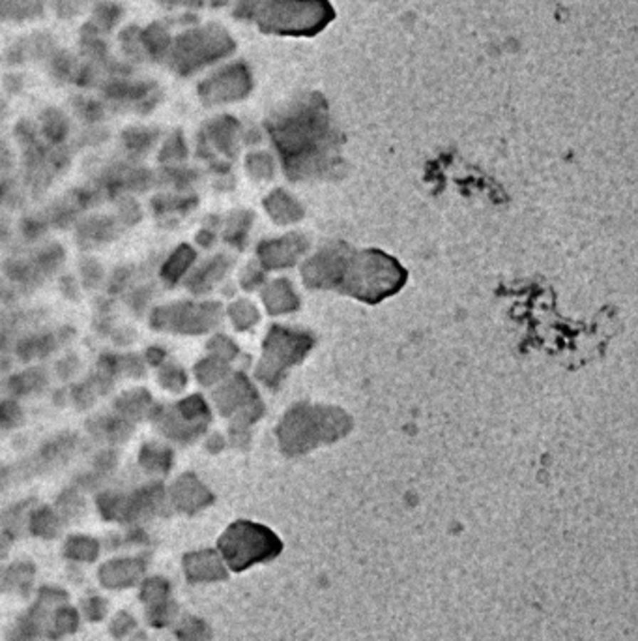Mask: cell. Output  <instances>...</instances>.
<instances>
[{"instance_id": "cell-17", "label": "cell", "mask_w": 638, "mask_h": 641, "mask_svg": "<svg viewBox=\"0 0 638 641\" xmlns=\"http://www.w3.org/2000/svg\"><path fill=\"white\" fill-rule=\"evenodd\" d=\"M174 407L182 414V419L187 420V422L201 426H208V422H210V409H208L206 401L202 399V396H187L182 401H178Z\"/></svg>"}, {"instance_id": "cell-22", "label": "cell", "mask_w": 638, "mask_h": 641, "mask_svg": "<svg viewBox=\"0 0 638 641\" xmlns=\"http://www.w3.org/2000/svg\"><path fill=\"white\" fill-rule=\"evenodd\" d=\"M157 133L145 128H135V130H127L124 133V145L131 154H142L154 145Z\"/></svg>"}, {"instance_id": "cell-39", "label": "cell", "mask_w": 638, "mask_h": 641, "mask_svg": "<svg viewBox=\"0 0 638 641\" xmlns=\"http://www.w3.org/2000/svg\"><path fill=\"white\" fill-rule=\"evenodd\" d=\"M167 359V351L161 347H148L146 349V360L152 366H163Z\"/></svg>"}, {"instance_id": "cell-11", "label": "cell", "mask_w": 638, "mask_h": 641, "mask_svg": "<svg viewBox=\"0 0 638 641\" xmlns=\"http://www.w3.org/2000/svg\"><path fill=\"white\" fill-rule=\"evenodd\" d=\"M139 463L148 473H169L172 465V450L161 441H146L139 452Z\"/></svg>"}, {"instance_id": "cell-1", "label": "cell", "mask_w": 638, "mask_h": 641, "mask_svg": "<svg viewBox=\"0 0 638 641\" xmlns=\"http://www.w3.org/2000/svg\"><path fill=\"white\" fill-rule=\"evenodd\" d=\"M407 280V272L392 257L378 252H362L347 257L337 287L367 302L395 293Z\"/></svg>"}, {"instance_id": "cell-41", "label": "cell", "mask_w": 638, "mask_h": 641, "mask_svg": "<svg viewBox=\"0 0 638 641\" xmlns=\"http://www.w3.org/2000/svg\"><path fill=\"white\" fill-rule=\"evenodd\" d=\"M10 165H11L10 152H8V148H6L4 145L0 143V169L4 171V169H8Z\"/></svg>"}, {"instance_id": "cell-18", "label": "cell", "mask_w": 638, "mask_h": 641, "mask_svg": "<svg viewBox=\"0 0 638 641\" xmlns=\"http://www.w3.org/2000/svg\"><path fill=\"white\" fill-rule=\"evenodd\" d=\"M197 205V198H174V195H157L150 201L154 214L169 217L171 214H186Z\"/></svg>"}, {"instance_id": "cell-29", "label": "cell", "mask_w": 638, "mask_h": 641, "mask_svg": "<svg viewBox=\"0 0 638 641\" xmlns=\"http://www.w3.org/2000/svg\"><path fill=\"white\" fill-rule=\"evenodd\" d=\"M187 154L186 150V145H184V139H182L178 133L172 135L169 141L165 143V147L161 148V154H160V160L163 163H174V162H180L184 160Z\"/></svg>"}, {"instance_id": "cell-26", "label": "cell", "mask_w": 638, "mask_h": 641, "mask_svg": "<svg viewBox=\"0 0 638 641\" xmlns=\"http://www.w3.org/2000/svg\"><path fill=\"white\" fill-rule=\"evenodd\" d=\"M80 278H83V285L86 289H98L105 280V274H103V267L98 263V259L86 257L80 261Z\"/></svg>"}, {"instance_id": "cell-27", "label": "cell", "mask_w": 638, "mask_h": 641, "mask_svg": "<svg viewBox=\"0 0 638 641\" xmlns=\"http://www.w3.org/2000/svg\"><path fill=\"white\" fill-rule=\"evenodd\" d=\"M43 132L51 143H62L68 133V122L56 111H49L43 118Z\"/></svg>"}, {"instance_id": "cell-3", "label": "cell", "mask_w": 638, "mask_h": 641, "mask_svg": "<svg viewBox=\"0 0 638 641\" xmlns=\"http://www.w3.org/2000/svg\"><path fill=\"white\" fill-rule=\"evenodd\" d=\"M221 315V304L217 302H172L152 312L150 327L161 332L197 336L214 329Z\"/></svg>"}, {"instance_id": "cell-28", "label": "cell", "mask_w": 638, "mask_h": 641, "mask_svg": "<svg viewBox=\"0 0 638 641\" xmlns=\"http://www.w3.org/2000/svg\"><path fill=\"white\" fill-rule=\"evenodd\" d=\"M229 315H231L232 323L238 330H244L247 327H251L255 323L258 315H256L255 308H253L249 302H236L232 304L231 309H229Z\"/></svg>"}, {"instance_id": "cell-31", "label": "cell", "mask_w": 638, "mask_h": 641, "mask_svg": "<svg viewBox=\"0 0 638 641\" xmlns=\"http://www.w3.org/2000/svg\"><path fill=\"white\" fill-rule=\"evenodd\" d=\"M163 184H171V186L178 188H187L195 180V173L189 171V169H174V167H169V169H163L160 178Z\"/></svg>"}, {"instance_id": "cell-15", "label": "cell", "mask_w": 638, "mask_h": 641, "mask_svg": "<svg viewBox=\"0 0 638 641\" xmlns=\"http://www.w3.org/2000/svg\"><path fill=\"white\" fill-rule=\"evenodd\" d=\"M47 386V371L40 366H34V368H28L21 374L14 375V377L8 379L6 383V390L10 396H28L36 394V392H41V390Z\"/></svg>"}, {"instance_id": "cell-8", "label": "cell", "mask_w": 638, "mask_h": 641, "mask_svg": "<svg viewBox=\"0 0 638 641\" xmlns=\"http://www.w3.org/2000/svg\"><path fill=\"white\" fill-rule=\"evenodd\" d=\"M77 446H79V439H77L75 434L66 431V434L56 435V437L43 443V446L36 456L34 465L43 467V469L46 467H56V465L64 463L66 460H70Z\"/></svg>"}, {"instance_id": "cell-12", "label": "cell", "mask_w": 638, "mask_h": 641, "mask_svg": "<svg viewBox=\"0 0 638 641\" xmlns=\"http://www.w3.org/2000/svg\"><path fill=\"white\" fill-rule=\"evenodd\" d=\"M4 272L10 282L26 291L36 289L46 278L32 259H8L4 263Z\"/></svg>"}, {"instance_id": "cell-14", "label": "cell", "mask_w": 638, "mask_h": 641, "mask_svg": "<svg viewBox=\"0 0 638 641\" xmlns=\"http://www.w3.org/2000/svg\"><path fill=\"white\" fill-rule=\"evenodd\" d=\"M172 497L182 508H195V506L199 508L210 499L204 486L193 475H184L176 480L172 486Z\"/></svg>"}, {"instance_id": "cell-21", "label": "cell", "mask_w": 638, "mask_h": 641, "mask_svg": "<svg viewBox=\"0 0 638 641\" xmlns=\"http://www.w3.org/2000/svg\"><path fill=\"white\" fill-rule=\"evenodd\" d=\"M157 381H160L163 389L169 390V392H174V394H180L182 390L187 386L186 371L180 366H176V364H165L160 369V374H157Z\"/></svg>"}, {"instance_id": "cell-23", "label": "cell", "mask_w": 638, "mask_h": 641, "mask_svg": "<svg viewBox=\"0 0 638 641\" xmlns=\"http://www.w3.org/2000/svg\"><path fill=\"white\" fill-rule=\"evenodd\" d=\"M23 424V411L16 399H0V431L19 428Z\"/></svg>"}, {"instance_id": "cell-2", "label": "cell", "mask_w": 638, "mask_h": 641, "mask_svg": "<svg viewBox=\"0 0 638 641\" xmlns=\"http://www.w3.org/2000/svg\"><path fill=\"white\" fill-rule=\"evenodd\" d=\"M219 548L232 570H244L255 563L277 557L283 545L266 527L249 521H238L226 529L219 540Z\"/></svg>"}, {"instance_id": "cell-20", "label": "cell", "mask_w": 638, "mask_h": 641, "mask_svg": "<svg viewBox=\"0 0 638 641\" xmlns=\"http://www.w3.org/2000/svg\"><path fill=\"white\" fill-rule=\"evenodd\" d=\"M226 375V364L225 360H219L216 357H210V359H204L195 366V377L197 381L204 386H210V384L221 381Z\"/></svg>"}, {"instance_id": "cell-36", "label": "cell", "mask_w": 638, "mask_h": 641, "mask_svg": "<svg viewBox=\"0 0 638 641\" xmlns=\"http://www.w3.org/2000/svg\"><path fill=\"white\" fill-rule=\"evenodd\" d=\"M116 461H118V458H116L115 450H103V452H100L96 456V461H94L96 471L94 473H98V475L109 473V471H113L116 467Z\"/></svg>"}, {"instance_id": "cell-10", "label": "cell", "mask_w": 638, "mask_h": 641, "mask_svg": "<svg viewBox=\"0 0 638 641\" xmlns=\"http://www.w3.org/2000/svg\"><path fill=\"white\" fill-rule=\"evenodd\" d=\"M152 407H154V401L146 389H133L115 399L116 414L131 420L133 424L142 419H148Z\"/></svg>"}, {"instance_id": "cell-9", "label": "cell", "mask_w": 638, "mask_h": 641, "mask_svg": "<svg viewBox=\"0 0 638 641\" xmlns=\"http://www.w3.org/2000/svg\"><path fill=\"white\" fill-rule=\"evenodd\" d=\"M61 336L58 334H32L25 338L17 339L14 349H16L17 359L21 362H32L34 359H46L61 345Z\"/></svg>"}, {"instance_id": "cell-33", "label": "cell", "mask_w": 638, "mask_h": 641, "mask_svg": "<svg viewBox=\"0 0 638 641\" xmlns=\"http://www.w3.org/2000/svg\"><path fill=\"white\" fill-rule=\"evenodd\" d=\"M49 223H47L46 216H28L21 222V232L26 240H36L46 235Z\"/></svg>"}, {"instance_id": "cell-13", "label": "cell", "mask_w": 638, "mask_h": 641, "mask_svg": "<svg viewBox=\"0 0 638 641\" xmlns=\"http://www.w3.org/2000/svg\"><path fill=\"white\" fill-rule=\"evenodd\" d=\"M226 268H229V259L226 257L219 255V257L211 259L210 263H206L204 267L199 268L192 278L187 280L186 282L187 289L195 294L208 293V291L223 278V274L226 272Z\"/></svg>"}, {"instance_id": "cell-16", "label": "cell", "mask_w": 638, "mask_h": 641, "mask_svg": "<svg viewBox=\"0 0 638 641\" xmlns=\"http://www.w3.org/2000/svg\"><path fill=\"white\" fill-rule=\"evenodd\" d=\"M197 259V253L192 246L187 244H182L174 250V252L169 255L163 267H161V278L163 282L169 283V285H174V283L180 282L186 272L192 268L193 261Z\"/></svg>"}, {"instance_id": "cell-19", "label": "cell", "mask_w": 638, "mask_h": 641, "mask_svg": "<svg viewBox=\"0 0 638 641\" xmlns=\"http://www.w3.org/2000/svg\"><path fill=\"white\" fill-rule=\"evenodd\" d=\"M64 257L66 252L61 244H47V246H43L41 250L36 252L32 261H34L36 267L40 268V272L43 276H49V274H55L62 267Z\"/></svg>"}, {"instance_id": "cell-42", "label": "cell", "mask_w": 638, "mask_h": 641, "mask_svg": "<svg viewBox=\"0 0 638 641\" xmlns=\"http://www.w3.org/2000/svg\"><path fill=\"white\" fill-rule=\"evenodd\" d=\"M208 448H210L211 452H217L219 448H223L221 435H214V437H210V441H208Z\"/></svg>"}, {"instance_id": "cell-5", "label": "cell", "mask_w": 638, "mask_h": 641, "mask_svg": "<svg viewBox=\"0 0 638 641\" xmlns=\"http://www.w3.org/2000/svg\"><path fill=\"white\" fill-rule=\"evenodd\" d=\"M148 419L157 426L163 437L176 443H192L206 429V426L193 424L182 419L174 405H154Z\"/></svg>"}, {"instance_id": "cell-6", "label": "cell", "mask_w": 638, "mask_h": 641, "mask_svg": "<svg viewBox=\"0 0 638 641\" xmlns=\"http://www.w3.org/2000/svg\"><path fill=\"white\" fill-rule=\"evenodd\" d=\"M122 235V225L116 217L92 216L77 225V240L83 247H92L96 244L113 242Z\"/></svg>"}, {"instance_id": "cell-4", "label": "cell", "mask_w": 638, "mask_h": 641, "mask_svg": "<svg viewBox=\"0 0 638 641\" xmlns=\"http://www.w3.org/2000/svg\"><path fill=\"white\" fill-rule=\"evenodd\" d=\"M309 345H311V342L300 336V334L273 327L268 334L266 344H264V357H262V362L256 374L264 383H277L281 379V371L287 368V364L302 359Z\"/></svg>"}, {"instance_id": "cell-7", "label": "cell", "mask_w": 638, "mask_h": 641, "mask_svg": "<svg viewBox=\"0 0 638 641\" xmlns=\"http://www.w3.org/2000/svg\"><path fill=\"white\" fill-rule=\"evenodd\" d=\"M86 428L94 439L107 444L126 443L133 434V422L120 414H96L86 422Z\"/></svg>"}, {"instance_id": "cell-40", "label": "cell", "mask_w": 638, "mask_h": 641, "mask_svg": "<svg viewBox=\"0 0 638 641\" xmlns=\"http://www.w3.org/2000/svg\"><path fill=\"white\" fill-rule=\"evenodd\" d=\"M197 242L201 244V246L208 247L211 242H214V231H208V229H202L199 235H197Z\"/></svg>"}, {"instance_id": "cell-32", "label": "cell", "mask_w": 638, "mask_h": 641, "mask_svg": "<svg viewBox=\"0 0 638 641\" xmlns=\"http://www.w3.org/2000/svg\"><path fill=\"white\" fill-rule=\"evenodd\" d=\"M208 349H210V353L219 360H231L234 359L238 353V347L232 344L226 336H214V338L208 342Z\"/></svg>"}, {"instance_id": "cell-37", "label": "cell", "mask_w": 638, "mask_h": 641, "mask_svg": "<svg viewBox=\"0 0 638 641\" xmlns=\"http://www.w3.org/2000/svg\"><path fill=\"white\" fill-rule=\"evenodd\" d=\"M113 338L116 345H120V347H126V345H131L135 342L137 334L135 330L130 329V327H122V329H113V332L109 334Z\"/></svg>"}, {"instance_id": "cell-34", "label": "cell", "mask_w": 638, "mask_h": 641, "mask_svg": "<svg viewBox=\"0 0 638 641\" xmlns=\"http://www.w3.org/2000/svg\"><path fill=\"white\" fill-rule=\"evenodd\" d=\"M154 285H139L137 289H133L130 294H127V302H130L131 309L137 313H142L146 308H148V304L150 300L154 298Z\"/></svg>"}, {"instance_id": "cell-30", "label": "cell", "mask_w": 638, "mask_h": 641, "mask_svg": "<svg viewBox=\"0 0 638 641\" xmlns=\"http://www.w3.org/2000/svg\"><path fill=\"white\" fill-rule=\"evenodd\" d=\"M135 278V270L133 267H118L113 272L111 280H109V294H120L124 291H127V287L131 285Z\"/></svg>"}, {"instance_id": "cell-25", "label": "cell", "mask_w": 638, "mask_h": 641, "mask_svg": "<svg viewBox=\"0 0 638 641\" xmlns=\"http://www.w3.org/2000/svg\"><path fill=\"white\" fill-rule=\"evenodd\" d=\"M120 225L124 227H133L137 223L142 220V210H141V205L135 201L133 198H126V195H122L118 199V217H116Z\"/></svg>"}, {"instance_id": "cell-24", "label": "cell", "mask_w": 638, "mask_h": 641, "mask_svg": "<svg viewBox=\"0 0 638 641\" xmlns=\"http://www.w3.org/2000/svg\"><path fill=\"white\" fill-rule=\"evenodd\" d=\"M116 369H118V377L124 375V377L141 379L146 374V366L142 359L133 353L116 354Z\"/></svg>"}, {"instance_id": "cell-38", "label": "cell", "mask_w": 638, "mask_h": 641, "mask_svg": "<svg viewBox=\"0 0 638 641\" xmlns=\"http://www.w3.org/2000/svg\"><path fill=\"white\" fill-rule=\"evenodd\" d=\"M61 291L66 298L70 300H79V283L73 276H62L61 278Z\"/></svg>"}, {"instance_id": "cell-35", "label": "cell", "mask_w": 638, "mask_h": 641, "mask_svg": "<svg viewBox=\"0 0 638 641\" xmlns=\"http://www.w3.org/2000/svg\"><path fill=\"white\" fill-rule=\"evenodd\" d=\"M79 357L77 354H66L61 362L56 364V375L62 379V381H70L77 375L79 371Z\"/></svg>"}]
</instances>
